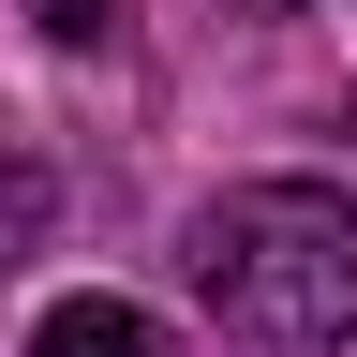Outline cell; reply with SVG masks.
<instances>
[{
	"mask_svg": "<svg viewBox=\"0 0 357 357\" xmlns=\"http://www.w3.org/2000/svg\"><path fill=\"white\" fill-rule=\"evenodd\" d=\"M30 223H45V178H30V164H0V253H15Z\"/></svg>",
	"mask_w": 357,
	"mask_h": 357,
	"instance_id": "obj_4",
	"label": "cell"
},
{
	"mask_svg": "<svg viewBox=\"0 0 357 357\" xmlns=\"http://www.w3.org/2000/svg\"><path fill=\"white\" fill-rule=\"evenodd\" d=\"M30 357H164V328H149L134 298H60V312L30 328Z\"/></svg>",
	"mask_w": 357,
	"mask_h": 357,
	"instance_id": "obj_2",
	"label": "cell"
},
{
	"mask_svg": "<svg viewBox=\"0 0 357 357\" xmlns=\"http://www.w3.org/2000/svg\"><path fill=\"white\" fill-rule=\"evenodd\" d=\"M15 15H45L60 45H105V30H119V0H15Z\"/></svg>",
	"mask_w": 357,
	"mask_h": 357,
	"instance_id": "obj_3",
	"label": "cell"
},
{
	"mask_svg": "<svg viewBox=\"0 0 357 357\" xmlns=\"http://www.w3.org/2000/svg\"><path fill=\"white\" fill-rule=\"evenodd\" d=\"M178 268H194V298L253 357L357 342V194H328V178H238V194H208Z\"/></svg>",
	"mask_w": 357,
	"mask_h": 357,
	"instance_id": "obj_1",
	"label": "cell"
},
{
	"mask_svg": "<svg viewBox=\"0 0 357 357\" xmlns=\"http://www.w3.org/2000/svg\"><path fill=\"white\" fill-rule=\"evenodd\" d=\"M223 15H298V0H223Z\"/></svg>",
	"mask_w": 357,
	"mask_h": 357,
	"instance_id": "obj_5",
	"label": "cell"
}]
</instances>
